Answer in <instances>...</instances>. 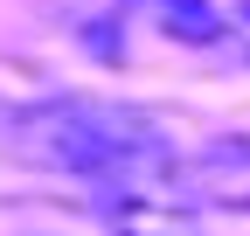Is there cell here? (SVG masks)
Instances as JSON below:
<instances>
[{"instance_id":"6da1fadb","label":"cell","mask_w":250,"mask_h":236,"mask_svg":"<svg viewBox=\"0 0 250 236\" xmlns=\"http://www.w3.org/2000/svg\"><path fill=\"white\" fill-rule=\"evenodd\" d=\"M0 153L49 174H83V181H146V174L181 167L153 111L104 98H35V104L0 98Z\"/></svg>"},{"instance_id":"7a4b0ae2","label":"cell","mask_w":250,"mask_h":236,"mask_svg":"<svg viewBox=\"0 0 250 236\" xmlns=\"http://www.w3.org/2000/svg\"><path fill=\"white\" fill-rule=\"evenodd\" d=\"M98 216L111 222V236H202V216L181 195H160L153 174L146 181H104Z\"/></svg>"},{"instance_id":"3957f363","label":"cell","mask_w":250,"mask_h":236,"mask_svg":"<svg viewBox=\"0 0 250 236\" xmlns=\"http://www.w3.org/2000/svg\"><path fill=\"white\" fill-rule=\"evenodd\" d=\"M174 181H188V195L208 201V209H236V216H250V139L223 132V139L195 146V153L174 167Z\"/></svg>"},{"instance_id":"277c9868","label":"cell","mask_w":250,"mask_h":236,"mask_svg":"<svg viewBox=\"0 0 250 236\" xmlns=\"http://www.w3.org/2000/svg\"><path fill=\"white\" fill-rule=\"evenodd\" d=\"M118 7L132 14V21H153L167 42H188V49H215L236 28L229 14H215L208 0H118Z\"/></svg>"},{"instance_id":"5b68a950","label":"cell","mask_w":250,"mask_h":236,"mask_svg":"<svg viewBox=\"0 0 250 236\" xmlns=\"http://www.w3.org/2000/svg\"><path fill=\"white\" fill-rule=\"evenodd\" d=\"M229 21H236V42L250 49V0H236V14H229Z\"/></svg>"}]
</instances>
